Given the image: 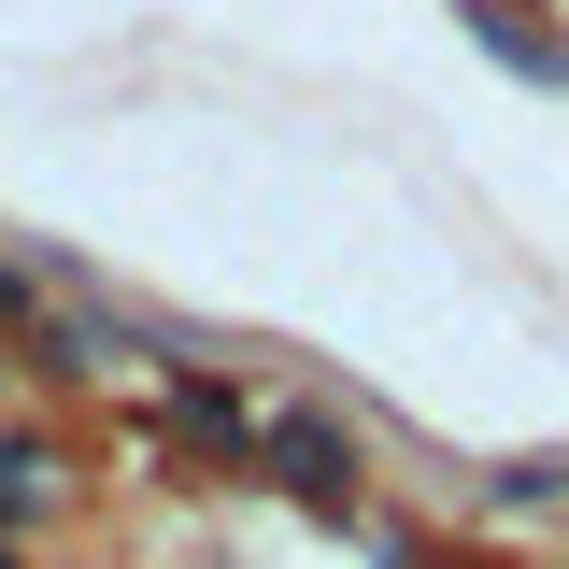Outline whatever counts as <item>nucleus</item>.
<instances>
[{
  "instance_id": "3",
  "label": "nucleus",
  "mask_w": 569,
  "mask_h": 569,
  "mask_svg": "<svg viewBox=\"0 0 569 569\" xmlns=\"http://www.w3.org/2000/svg\"><path fill=\"white\" fill-rule=\"evenodd\" d=\"M498 498H512V512H541V498H569V456H527V470H498Z\"/></svg>"
},
{
  "instance_id": "4",
  "label": "nucleus",
  "mask_w": 569,
  "mask_h": 569,
  "mask_svg": "<svg viewBox=\"0 0 569 569\" xmlns=\"http://www.w3.org/2000/svg\"><path fill=\"white\" fill-rule=\"evenodd\" d=\"M0 569H14V541H0Z\"/></svg>"
},
{
  "instance_id": "1",
  "label": "nucleus",
  "mask_w": 569,
  "mask_h": 569,
  "mask_svg": "<svg viewBox=\"0 0 569 569\" xmlns=\"http://www.w3.org/2000/svg\"><path fill=\"white\" fill-rule=\"evenodd\" d=\"M257 470H271L299 512H356V441L328 413H271V427H257Z\"/></svg>"
},
{
  "instance_id": "2",
  "label": "nucleus",
  "mask_w": 569,
  "mask_h": 569,
  "mask_svg": "<svg viewBox=\"0 0 569 569\" xmlns=\"http://www.w3.org/2000/svg\"><path fill=\"white\" fill-rule=\"evenodd\" d=\"M43 498H58V456L43 441H0V527H29Z\"/></svg>"
}]
</instances>
